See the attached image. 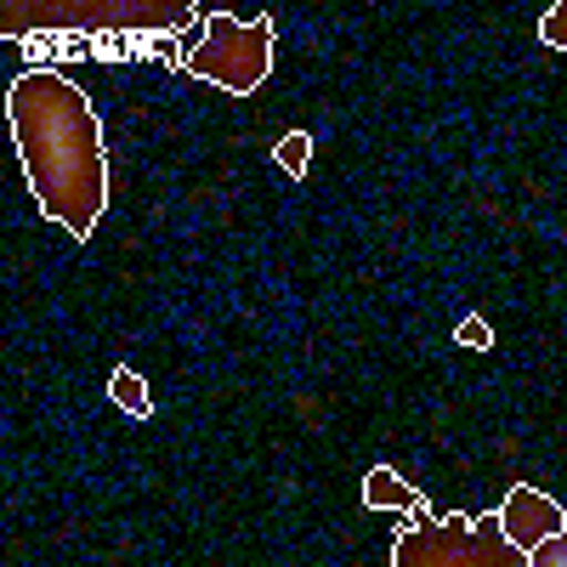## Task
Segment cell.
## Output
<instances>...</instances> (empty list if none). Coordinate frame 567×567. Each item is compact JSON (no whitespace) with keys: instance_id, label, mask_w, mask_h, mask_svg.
Returning <instances> with one entry per match:
<instances>
[{"instance_id":"obj_1","label":"cell","mask_w":567,"mask_h":567,"mask_svg":"<svg viewBox=\"0 0 567 567\" xmlns=\"http://www.w3.org/2000/svg\"><path fill=\"white\" fill-rule=\"evenodd\" d=\"M7 125L40 216L85 245L109 210V142L91 97L63 69H23L7 91Z\"/></svg>"},{"instance_id":"obj_2","label":"cell","mask_w":567,"mask_h":567,"mask_svg":"<svg viewBox=\"0 0 567 567\" xmlns=\"http://www.w3.org/2000/svg\"><path fill=\"white\" fill-rule=\"evenodd\" d=\"M386 567H528V550L505 539L494 511H449L403 523Z\"/></svg>"},{"instance_id":"obj_3","label":"cell","mask_w":567,"mask_h":567,"mask_svg":"<svg viewBox=\"0 0 567 567\" xmlns=\"http://www.w3.org/2000/svg\"><path fill=\"white\" fill-rule=\"evenodd\" d=\"M272 18H233V12H210L205 18V40L187 52V74L210 80L227 97H250V91L272 74Z\"/></svg>"},{"instance_id":"obj_4","label":"cell","mask_w":567,"mask_h":567,"mask_svg":"<svg viewBox=\"0 0 567 567\" xmlns=\"http://www.w3.org/2000/svg\"><path fill=\"white\" fill-rule=\"evenodd\" d=\"M494 516H499V528H505V539H511L516 550H539L545 539L567 534V511H561L550 494L528 488V483H516V488L499 499Z\"/></svg>"},{"instance_id":"obj_5","label":"cell","mask_w":567,"mask_h":567,"mask_svg":"<svg viewBox=\"0 0 567 567\" xmlns=\"http://www.w3.org/2000/svg\"><path fill=\"white\" fill-rule=\"evenodd\" d=\"M363 505L369 511H403V516H432L420 488H409L392 465H369L363 471Z\"/></svg>"},{"instance_id":"obj_6","label":"cell","mask_w":567,"mask_h":567,"mask_svg":"<svg viewBox=\"0 0 567 567\" xmlns=\"http://www.w3.org/2000/svg\"><path fill=\"white\" fill-rule=\"evenodd\" d=\"M109 398H114V409H125L131 420H148V414H154V392H148V381H142L131 363H114V374H109Z\"/></svg>"},{"instance_id":"obj_7","label":"cell","mask_w":567,"mask_h":567,"mask_svg":"<svg viewBox=\"0 0 567 567\" xmlns=\"http://www.w3.org/2000/svg\"><path fill=\"white\" fill-rule=\"evenodd\" d=\"M272 159L290 171V176H307V165H312V136H307V131H290V136L272 148Z\"/></svg>"},{"instance_id":"obj_8","label":"cell","mask_w":567,"mask_h":567,"mask_svg":"<svg viewBox=\"0 0 567 567\" xmlns=\"http://www.w3.org/2000/svg\"><path fill=\"white\" fill-rule=\"evenodd\" d=\"M539 40L550 45V52H567V0H556V7L539 18Z\"/></svg>"},{"instance_id":"obj_9","label":"cell","mask_w":567,"mask_h":567,"mask_svg":"<svg viewBox=\"0 0 567 567\" xmlns=\"http://www.w3.org/2000/svg\"><path fill=\"white\" fill-rule=\"evenodd\" d=\"M454 341H460V347H471V352H488V347H494V329H488L483 318H465V323L454 329Z\"/></svg>"},{"instance_id":"obj_10","label":"cell","mask_w":567,"mask_h":567,"mask_svg":"<svg viewBox=\"0 0 567 567\" xmlns=\"http://www.w3.org/2000/svg\"><path fill=\"white\" fill-rule=\"evenodd\" d=\"M528 567H567V534H556L539 550H528Z\"/></svg>"}]
</instances>
